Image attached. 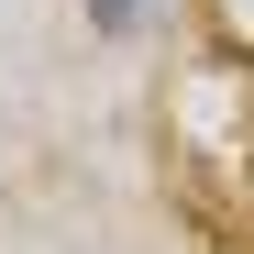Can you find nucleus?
<instances>
[{
	"instance_id": "f257e3e1",
	"label": "nucleus",
	"mask_w": 254,
	"mask_h": 254,
	"mask_svg": "<svg viewBox=\"0 0 254 254\" xmlns=\"http://www.w3.org/2000/svg\"><path fill=\"white\" fill-rule=\"evenodd\" d=\"M89 22H100V33H133V22H144V0H89Z\"/></svg>"
}]
</instances>
